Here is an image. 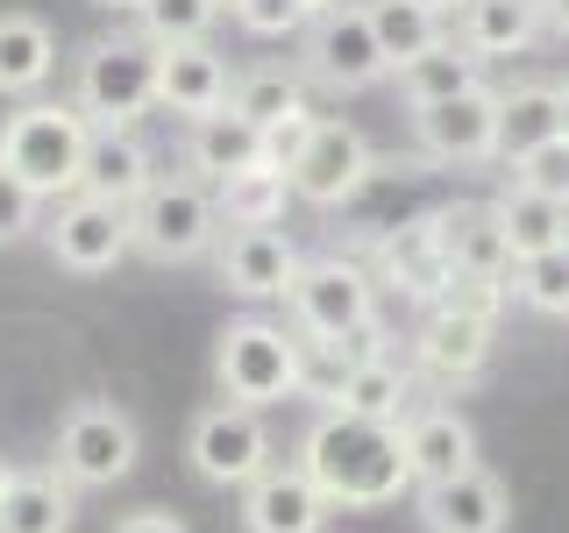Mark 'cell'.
I'll list each match as a JSON object with an SVG mask.
<instances>
[{
    "instance_id": "1",
    "label": "cell",
    "mask_w": 569,
    "mask_h": 533,
    "mask_svg": "<svg viewBox=\"0 0 569 533\" xmlns=\"http://www.w3.org/2000/svg\"><path fill=\"white\" fill-rule=\"evenodd\" d=\"M299 470L328 491L335 512H370V505H391V497L420 491L413 470H406L399 426L335 413V405L307 426V441H299Z\"/></svg>"
},
{
    "instance_id": "2",
    "label": "cell",
    "mask_w": 569,
    "mask_h": 533,
    "mask_svg": "<svg viewBox=\"0 0 569 533\" xmlns=\"http://www.w3.org/2000/svg\"><path fill=\"white\" fill-rule=\"evenodd\" d=\"M86 142H93V121L71 100H22L0 121V164L22 178L36 200H64V192H79Z\"/></svg>"
},
{
    "instance_id": "3",
    "label": "cell",
    "mask_w": 569,
    "mask_h": 533,
    "mask_svg": "<svg viewBox=\"0 0 569 533\" xmlns=\"http://www.w3.org/2000/svg\"><path fill=\"white\" fill-rule=\"evenodd\" d=\"M71 107L93 129H136L157 107V43L150 36H100V43H86Z\"/></svg>"
},
{
    "instance_id": "4",
    "label": "cell",
    "mask_w": 569,
    "mask_h": 533,
    "mask_svg": "<svg viewBox=\"0 0 569 533\" xmlns=\"http://www.w3.org/2000/svg\"><path fill=\"white\" fill-rule=\"evenodd\" d=\"M284 306H292V328L307 342H356L363 328H378V278L349 257H313L299 263Z\"/></svg>"
},
{
    "instance_id": "5",
    "label": "cell",
    "mask_w": 569,
    "mask_h": 533,
    "mask_svg": "<svg viewBox=\"0 0 569 533\" xmlns=\"http://www.w3.org/2000/svg\"><path fill=\"white\" fill-rule=\"evenodd\" d=\"M129 235L142 257L157 263H192L221 242V207H213L207 178H157L150 192L129 207Z\"/></svg>"
},
{
    "instance_id": "6",
    "label": "cell",
    "mask_w": 569,
    "mask_h": 533,
    "mask_svg": "<svg viewBox=\"0 0 569 533\" xmlns=\"http://www.w3.org/2000/svg\"><path fill=\"white\" fill-rule=\"evenodd\" d=\"M299 334L271 328V320H236L221 328V349H213V378H221V399L236 405H284L299 399Z\"/></svg>"
},
{
    "instance_id": "7",
    "label": "cell",
    "mask_w": 569,
    "mask_h": 533,
    "mask_svg": "<svg viewBox=\"0 0 569 533\" xmlns=\"http://www.w3.org/2000/svg\"><path fill=\"white\" fill-rule=\"evenodd\" d=\"M186 462H192V476H200V484L242 491V484H257V476L271 470V426H263L257 405L221 399V405H207V413L192 420Z\"/></svg>"
},
{
    "instance_id": "8",
    "label": "cell",
    "mask_w": 569,
    "mask_h": 533,
    "mask_svg": "<svg viewBox=\"0 0 569 533\" xmlns=\"http://www.w3.org/2000/svg\"><path fill=\"white\" fill-rule=\"evenodd\" d=\"M136 455H142V434H136V420L121 413L114 399H79L58 420V470L79 491L121 484V476L136 470Z\"/></svg>"
},
{
    "instance_id": "9",
    "label": "cell",
    "mask_w": 569,
    "mask_h": 533,
    "mask_svg": "<svg viewBox=\"0 0 569 533\" xmlns=\"http://www.w3.org/2000/svg\"><path fill=\"white\" fill-rule=\"evenodd\" d=\"M307 71L320 86H335V93H363V86L391 79V58H385L378 29H370L363 0H342V8L307 22Z\"/></svg>"
},
{
    "instance_id": "10",
    "label": "cell",
    "mask_w": 569,
    "mask_h": 533,
    "mask_svg": "<svg viewBox=\"0 0 569 533\" xmlns=\"http://www.w3.org/2000/svg\"><path fill=\"white\" fill-rule=\"evenodd\" d=\"M43 242H50V257H58L64 271L100 278V271H114V263L136 249V235H129V207L93 200V192H64V200H50Z\"/></svg>"
},
{
    "instance_id": "11",
    "label": "cell",
    "mask_w": 569,
    "mask_h": 533,
    "mask_svg": "<svg viewBox=\"0 0 569 533\" xmlns=\"http://www.w3.org/2000/svg\"><path fill=\"white\" fill-rule=\"evenodd\" d=\"M370 171H378V150H370V135L356 129V121H313L307 150H299L292 164V200L307 207H342L356 200V192L370 185Z\"/></svg>"
},
{
    "instance_id": "12",
    "label": "cell",
    "mask_w": 569,
    "mask_h": 533,
    "mask_svg": "<svg viewBox=\"0 0 569 533\" xmlns=\"http://www.w3.org/2000/svg\"><path fill=\"white\" fill-rule=\"evenodd\" d=\"M413 142L427 164H491L498 157V93L470 86V93H456L441 107H413Z\"/></svg>"
},
{
    "instance_id": "13",
    "label": "cell",
    "mask_w": 569,
    "mask_h": 533,
    "mask_svg": "<svg viewBox=\"0 0 569 533\" xmlns=\"http://www.w3.org/2000/svg\"><path fill=\"white\" fill-rule=\"evenodd\" d=\"M299 242L284 235V228H228L221 242H213V271H221V284L236 299H249V306H271V299L292 292L299 278Z\"/></svg>"
},
{
    "instance_id": "14",
    "label": "cell",
    "mask_w": 569,
    "mask_h": 533,
    "mask_svg": "<svg viewBox=\"0 0 569 533\" xmlns=\"http://www.w3.org/2000/svg\"><path fill=\"white\" fill-rule=\"evenodd\" d=\"M328 520H335L328 491L299 462L292 470L271 462L257 484H242V533H328Z\"/></svg>"
},
{
    "instance_id": "15",
    "label": "cell",
    "mask_w": 569,
    "mask_h": 533,
    "mask_svg": "<svg viewBox=\"0 0 569 533\" xmlns=\"http://www.w3.org/2000/svg\"><path fill=\"white\" fill-rule=\"evenodd\" d=\"M512 491L498 484L485 462H470L449 484H420V526L427 533H506Z\"/></svg>"
},
{
    "instance_id": "16",
    "label": "cell",
    "mask_w": 569,
    "mask_h": 533,
    "mask_svg": "<svg viewBox=\"0 0 569 533\" xmlns=\"http://www.w3.org/2000/svg\"><path fill=\"white\" fill-rule=\"evenodd\" d=\"M399 449H406L413 484H449V476H462L477 462V426L456 405H413L399 420Z\"/></svg>"
},
{
    "instance_id": "17",
    "label": "cell",
    "mask_w": 569,
    "mask_h": 533,
    "mask_svg": "<svg viewBox=\"0 0 569 533\" xmlns=\"http://www.w3.org/2000/svg\"><path fill=\"white\" fill-rule=\"evenodd\" d=\"M449 278H456V263H449V249H441L435 213H420V221H406L399 235L378 242V284H391V292L413 299V306H435Z\"/></svg>"
},
{
    "instance_id": "18",
    "label": "cell",
    "mask_w": 569,
    "mask_h": 533,
    "mask_svg": "<svg viewBox=\"0 0 569 533\" xmlns=\"http://www.w3.org/2000/svg\"><path fill=\"white\" fill-rule=\"evenodd\" d=\"M491 349H498V328H491V320H462V313H441V306H427L420 334H413V363H420L435 384H470V378H485Z\"/></svg>"
},
{
    "instance_id": "19",
    "label": "cell",
    "mask_w": 569,
    "mask_h": 533,
    "mask_svg": "<svg viewBox=\"0 0 569 533\" xmlns=\"http://www.w3.org/2000/svg\"><path fill=\"white\" fill-rule=\"evenodd\" d=\"M228 58L213 43H157V107L200 121L213 107H228Z\"/></svg>"
},
{
    "instance_id": "20",
    "label": "cell",
    "mask_w": 569,
    "mask_h": 533,
    "mask_svg": "<svg viewBox=\"0 0 569 533\" xmlns=\"http://www.w3.org/2000/svg\"><path fill=\"white\" fill-rule=\"evenodd\" d=\"M150 185H157L150 142H142L136 129H93V142H86V164H79V192L114 200V207H136Z\"/></svg>"
},
{
    "instance_id": "21",
    "label": "cell",
    "mask_w": 569,
    "mask_h": 533,
    "mask_svg": "<svg viewBox=\"0 0 569 533\" xmlns=\"http://www.w3.org/2000/svg\"><path fill=\"white\" fill-rule=\"evenodd\" d=\"M186 164L192 178H207V185H221V178L236 171H257L263 164V129L257 121H242L236 107H213L186 129Z\"/></svg>"
},
{
    "instance_id": "22",
    "label": "cell",
    "mask_w": 569,
    "mask_h": 533,
    "mask_svg": "<svg viewBox=\"0 0 569 533\" xmlns=\"http://www.w3.org/2000/svg\"><path fill=\"white\" fill-rule=\"evenodd\" d=\"M79 520V484L64 470H14L0 497V533H71Z\"/></svg>"
},
{
    "instance_id": "23",
    "label": "cell",
    "mask_w": 569,
    "mask_h": 533,
    "mask_svg": "<svg viewBox=\"0 0 569 533\" xmlns=\"http://www.w3.org/2000/svg\"><path fill=\"white\" fill-rule=\"evenodd\" d=\"M50 71H58V36H50V22L43 14L8 8L0 14V93L29 100V93L50 86Z\"/></svg>"
},
{
    "instance_id": "24",
    "label": "cell",
    "mask_w": 569,
    "mask_h": 533,
    "mask_svg": "<svg viewBox=\"0 0 569 533\" xmlns=\"http://www.w3.org/2000/svg\"><path fill=\"white\" fill-rule=\"evenodd\" d=\"M562 135V86L527 79L512 93H498V164H520L527 150Z\"/></svg>"
},
{
    "instance_id": "25",
    "label": "cell",
    "mask_w": 569,
    "mask_h": 533,
    "mask_svg": "<svg viewBox=\"0 0 569 533\" xmlns=\"http://www.w3.org/2000/svg\"><path fill=\"white\" fill-rule=\"evenodd\" d=\"M541 36V0H470L456 14V43L470 58H520Z\"/></svg>"
},
{
    "instance_id": "26",
    "label": "cell",
    "mask_w": 569,
    "mask_h": 533,
    "mask_svg": "<svg viewBox=\"0 0 569 533\" xmlns=\"http://www.w3.org/2000/svg\"><path fill=\"white\" fill-rule=\"evenodd\" d=\"M391 79H399V100L406 107H441V100L470 93V86H485V58H470L456 36H441V43H427L420 58H406Z\"/></svg>"
},
{
    "instance_id": "27",
    "label": "cell",
    "mask_w": 569,
    "mask_h": 533,
    "mask_svg": "<svg viewBox=\"0 0 569 533\" xmlns=\"http://www.w3.org/2000/svg\"><path fill=\"white\" fill-rule=\"evenodd\" d=\"M441 228V249H449L456 271H477V278H512V242L498 228L491 207H441L435 213Z\"/></svg>"
},
{
    "instance_id": "28",
    "label": "cell",
    "mask_w": 569,
    "mask_h": 533,
    "mask_svg": "<svg viewBox=\"0 0 569 533\" xmlns=\"http://www.w3.org/2000/svg\"><path fill=\"white\" fill-rule=\"evenodd\" d=\"M335 413H356V420H385L399 426L413 413V378H406L391 355H356L342 391H335Z\"/></svg>"
},
{
    "instance_id": "29",
    "label": "cell",
    "mask_w": 569,
    "mask_h": 533,
    "mask_svg": "<svg viewBox=\"0 0 569 533\" xmlns=\"http://www.w3.org/2000/svg\"><path fill=\"white\" fill-rule=\"evenodd\" d=\"M491 213H498V228H506V242H512V263L569 242V207L562 200H541V192H527V185H506L491 200Z\"/></svg>"
},
{
    "instance_id": "30",
    "label": "cell",
    "mask_w": 569,
    "mask_h": 533,
    "mask_svg": "<svg viewBox=\"0 0 569 533\" xmlns=\"http://www.w3.org/2000/svg\"><path fill=\"white\" fill-rule=\"evenodd\" d=\"M284 200H292V178L257 164V171H236L213 185V207H221V228H278L284 221Z\"/></svg>"
},
{
    "instance_id": "31",
    "label": "cell",
    "mask_w": 569,
    "mask_h": 533,
    "mask_svg": "<svg viewBox=\"0 0 569 533\" xmlns=\"http://www.w3.org/2000/svg\"><path fill=\"white\" fill-rule=\"evenodd\" d=\"M363 8H370V29H378L391 71H399L406 58H420L427 43H441V14L413 8V0H363Z\"/></svg>"
},
{
    "instance_id": "32",
    "label": "cell",
    "mask_w": 569,
    "mask_h": 533,
    "mask_svg": "<svg viewBox=\"0 0 569 533\" xmlns=\"http://www.w3.org/2000/svg\"><path fill=\"white\" fill-rule=\"evenodd\" d=\"M512 299L527 313H548L562 320L569 313V242L562 249H541V257H520L512 263Z\"/></svg>"
},
{
    "instance_id": "33",
    "label": "cell",
    "mask_w": 569,
    "mask_h": 533,
    "mask_svg": "<svg viewBox=\"0 0 569 533\" xmlns=\"http://www.w3.org/2000/svg\"><path fill=\"white\" fill-rule=\"evenodd\" d=\"M228 107H236L242 121H257V129H271V121H284V114H299L307 107V93H299V79L292 71H242L236 86H228Z\"/></svg>"
},
{
    "instance_id": "34",
    "label": "cell",
    "mask_w": 569,
    "mask_h": 533,
    "mask_svg": "<svg viewBox=\"0 0 569 533\" xmlns=\"http://www.w3.org/2000/svg\"><path fill=\"white\" fill-rule=\"evenodd\" d=\"M213 22H221L213 0H142V36L150 43H207Z\"/></svg>"
},
{
    "instance_id": "35",
    "label": "cell",
    "mask_w": 569,
    "mask_h": 533,
    "mask_svg": "<svg viewBox=\"0 0 569 533\" xmlns=\"http://www.w3.org/2000/svg\"><path fill=\"white\" fill-rule=\"evenodd\" d=\"M506 299H512V278H477V271H456L449 284H441V299H435V306H441V313H462V320H491V328H498Z\"/></svg>"
},
{
    "instance_id": "36",
    "label": "cell",
    "mask_w": 569,
    "mask_h": 533,
    "mask_svg": "<svg viewBox=\"0 0 569 533\" xmlns=\"http://www.w3.org/2000/svg\"><path fill=\"white\" fill-rule=\"evenodd\" d=\"M512 171V185H527V192H541V200H562L569 207V142H541V150H527L520 164H506Z\"/></svg>"
},
{
    "instance_id": "37",
    "label": "cell",
    "mask_w": 569,
    "mask_h": 533,
    "mask_svg": "<svg viewBox=\"0 0 569 533\" xmlns=\"http://www.w3.org/2000/svg\"><path fill=\"white\" fill-rule=\"evenodd\" d=\"M36 228H43V200H36L22 178L0 164V249L22 242V235H36Z\"/></svg>"
},
{
    "instance_id": "38",
    "label": "cell",
    "mask_w": 569,
    "mask_h": 533,
    "mask_svg": "<svg viewBox=\"0 0 569 533\" xmlns=\"http://www.w3.org/2000/svg\"><path fill=\"white\" fill-rule=\"evenodd\" d=\"M236 22L249 36H292V29H307L313 14H307V0H236Z\"/></svg>"
},
{
    "instance_id": "39",
    "label": "cell",
    "mask_w": 569,
    "mask_h": 533,
    "mask_svg": "<svg viewBox=\"0 0 569 533\" xmlns=\"http://www.w3.org/2000/svg\"><path fill=\"white\" fill-rule=\"evenodd\" d=\"M313 121H320L313 107H299V114H284V121H271V129H263V164L292 178V164H299V150H307V135H313Z\"/></svg>"
},
{
    "instance_id": "40",
    "label": "cell",
    "mask_w": 569,
    "mask_h": 533,
    "mask_svg": "<svg viewBox=\"0 0 569 533\" xmlns=\"http://www.w3.org/2000/svg\"><path fill=\"white\" fill-rule=\"evenodd\" d=\"M114 533H186V520H178V512H129V520H121Z\"/></svg>"
},
{
    "instance_id": "41",
    "label": "cell",
    "mask_w": 569,
    "mask_h": 533,
    "mask_svg": "<svg viewBox=\"0 0 569 533\" xmlns=\"http://www.w3.org/2000/svg\"><path fill=\"white\" fill-rule=\"evenodd\" d=\"M541 29H548V36H562V43H569V0H541Z\"/></svg>"
},
{
    "instance_id": "42",
    "label": "cell",
    "mask_w": 569,
    "mask_h": 533,
    "mask_svg": "<svg viewBox=\"0 0 569 533\" xmlns=\"http://www.w3.org/2000/svg\"><path fill=\"white\" fill-rule=\"evenodd\" d=\"M413 8H427V14H441V22H449V14H462L470 0H413Z\"/></svg>"
},
{
    "instance_id": "43",
    "label": "cell",
    "mask_w": 569,
    "mask_h": 533,
    "mask_svg": "<svg viewBox=\"0 0 569 533\" xmlns=\"http://www.w3.org/2000/svg\"><path fill=\"white\" fill-rule=\"evenodd\" d=\"M93 8H107V14H142V0H93Z\"/></svg>"
},
{
    "instance_id": "44",
    "label": "cell",
    "mask_w": 569,
    "mask_h": 533,
    "mask_svg": "<svg viewBox=\"0 0 569 533\" xmlns=\"http://www.w3.org/2000/svg\"><path fill=\"white\" fill-rule=\"evenodd\" d=\"M8 484H14V470H8V455H0V497H8Z\"/></svg>"
},
{
    "instance_id": "45",
    "label": "cell",
    "mask_w": 569,
    "mask_h": 533,
    "mask_svg": "<svg viewBox=\"0 0 569 533\" xmlns=\"http://www.w3.org/2000/svg\"><path fill=\"white\" fill-rule=\"evenodd\" d=\"M328 8H342V0H307V14H328Z\"/></svg>"
},
{
    "instance_id": "46",
    "label": "cell",
    "mask_w": 569,
    "mask_h": 533,
    "mask_svg": "<svg viewBox=\"0 0 569 533\" xmlns=\"http://www.w3.org/2000/svg\"><path fill=\"white\" fill-rule=\"evenodd\" d=\"M562 142H569V86H562Z\"/></svg>"
},
{
    "instance_id": "47",
    "label": "cell",
    "mask_w": 569,
    "mask_h": 533,
    "mask_svg": "<svg viewBox=\"0 0 569 533\" xmlns=\"http://www.w3.org/2000/svg\"><path fill=\"white\" fill-rule=\"evenodd\" d=\"M213 8H221V14H236V0H213Z\"/></svg>"
}]
</instances>
